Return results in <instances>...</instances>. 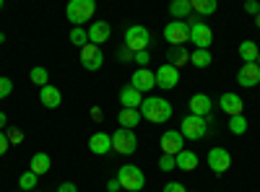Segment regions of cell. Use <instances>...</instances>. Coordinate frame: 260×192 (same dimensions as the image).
Returning <instances> with one entry per match:
<instances>
[{"mask_svg":"<svg viewBox=\"0 0 260 192\" xmlns=\"http://www.w3.org/2000/svg\"><path fill=\"white\" fill-rule=\"evenodd\" d=\"M138 112H141L143 120L161 125V122L172 120V104H169L167 99H161V96H148V99H143V104L138 106Z\"/></svg>","mask_w":260,"mask_h":192,"instance_id":"6da1fadb","label":"cell"},{"mask_svg":"<svg viewBox=\"0 0 260 192\" xmlns=\"http://www.w3.org/2000/svg\"><path fill=\"white\" fill-rule=\"evenodd\" d=\"M117 182H120V187L127 189V192H141V189L146 187L143 172H141L138 166H133V164H125V166L117 169Z\"/></svg>","mask_w":260,"mask_h":192,"instance_id":"7a4b0ae2","label":"cell"},{"mask_svg":"<svg viewBox=\"0 0 260 192\" xmlns=\"http://www.w3.org/2000/svg\"><path fill=\"white\" fill-rule=\"evenodd\" d=\"M187 24H190V42L195 45V50H208L211 47V42H213V31L211 26L206 24V21L201 18H187Z\"/></svg>","mask_w":260,"mask_h":192,"instance_id":"3957f363","label":"cell"},{"mask_svg":"<svg viewBox=\"0 0 260 192\" xmlns=\"http://www.w3.org/2000/svg\"><path fill=\"white\" fill-rule=\"evenodd\" d=\"M96 11V3L94 0H71L68 8H65V16H68V21L73 26H81L83 21H89Z\"/></svg>","mask_w":260,"mask_h":192,"instance_id":"277c9868","label":"cell"},{"mask_svg":"<svg viewBox=\"0 0 260 192\" xmlns=\"http://www.w3.org/2000/svg\"><path fill=\"white\" fill-rule=\"evenodd\" d=\"M148 45H151V34H148L146 26L136 24V26H130V29L125 31V50H130L133 55L148 50Z\"/></svg>","mask_w":260,"mask_h":192,"instance_id":"5b68a950","label":"cell"},{"mask_svg":"<svg viewBox=\"0 0 260 192\" xmlns=\"http://www.w3.org/2000/svg\"><path fill=\"white\" fill-rule=\"evenodd\" d=\"M208 125H211V117H195V114H187L180 125V133L182 138H190V140H201L206 133H208Z\"/></svg>","mask_w":260,"mask_h":192,"instance_id":"8992f818","label":"cell"},{"mask_svg":"<svg viewBox=\"0 0 260 192\" xmlns=\"http://www.w3.org/2000/svg\"><path fill=\"white\" fill-rule=\"evenodd\" d=\"M164 39L169 42V47H185V42H190V24L187 21H169L164 26Z\"/></svg>","mask_w":260,"mask_h":192,"instance_id":"52a82bcc","label":"cell"},{"mask_svg":"<svg viewBox=\"0 0 260 192\" xmlns=\"http://www.w3.org/2000/svg\"><path fill=\"white\" fill-rule=\"evenodd\" d=\"M112 148L117 153L122 156H130V153H136V148H138V138L133 130H125V127H120V130L112 133Z\"/></svg>","mask_w":260,"mask_h":192,"instance_id":"ba28073f","label":"cell"},{"mask_svg":"<svg viewBox=\"0 0 260 192\" xmlns=\"http://www.w3.org/2000/svg\"><path fill=\"white\" fill-rule=\"evenodd\" d=\"M156 86L159 89H164V91H172L180 83V70L175 68V65H169V62H164V65H159L156 68Z\"/></svg>","mask_w":260,"mask_h":192,"instance_id":"9c48e42d","label":"cell"},{"mask_svg":"<svg viewBox=\"0 0 260 192\" xmlns=\"http://www.w3.org/2000/svg\"><path fill=\"white\" fill-rule=\"evenodd\" d=\"M208 166H211L213 174H224L232 166V153L226 151V148H211L208 151Z\"/></svg>","mask_w":260,"mask_h":192,"instance_id":"30bf717a","label":"cell"},{"mask_svg":"<svg viewBox=\"0 0 260 192\" xmlns=\"http://www.w3.org/2000/svg\"><path fill=\"white\" fill-rule=\"evenodd\" d=\"M180 151H185V138L180 130H167L161 135V153L167 156H177Z\"/></svg>","mask_w":260,"mask_h":192,"instance_id":"8fae6325","label":"cell"},{"mask_svg":"<svg viewBox=\"0 0 260 192\" xmlns=\"http://www.w3.org/2000/svg\"><path fill=\"white\" fill-rule=\"evenodd\" d=\"M81 65H83L86 70H99V68L104 65L102 50H99L96 45H86V47L81 50Z\"/></svg>","mask_w":260,"mask_h":192,"instance_id":"7c38bea8","label":"cell"},{"mask_svg":"<svg viewBox=\"0 0 260 192\" xmlns=\"http://www.w3.org/2000/svg\"><path fill=\"white\" fill-rule=\"evenodd\" d=\"M237 83H240L242 89H252L260 83V68L257 62H245V65L240 68V73H237Z\"/></svg>","mask_w":260,"mask_h":192,"instance_id":"4fadbf2b","label":"cell"},{"mask_svg":"<svg viewBox=\"0 0 260 192\" xmlns=\"http://www.w3.org/2000/svg\"><path fill=\"white\" fill-rule=\"evenodd\" d=\"M130 86H133L136 91H151V89H154L156 86V75L154 73H151L148 68H138L136 73H133V78H130Z\"/></svg>","mask_w":260,"mask_h":192,"instance_id":"5bb4252c","label":"cell"},{"mask_svg":"<svg viewBox=\"0 0 260 192\" xmlns=\"http://www.w3.org/2000/svg\"><path fill=\"white\" fill-rule=\"evenodd\" d=\"M110 34H112V26L110 21H94L89 26V45H104V42H110Z\"/></svg>","mask_w":260,"mask_h":192,"instance_id":"9a60e30c","label":"cell"},{"mask_svg":"<svg viewBox=\"0 0 260 192\" xmlns=\"http://www.w3.org/2000/svg\"><path fill=\"white\" fill-rule=\"evenodd\" d=\"M219 106H221V109H224L229 117H237V114H242V109H245V101H242V96H240V94H232V91H226V94H221Z\"/></svg>","mask_w":260,"mask_h":192,"instance_id":"2e32d148","label":"cell"},{"mask_svg":"<svg viewBox=\"0 0 260 192\" xmlns=\"http://www.w3.org/2000/svg\"><path fill=\"white\" fill-rule=\"evenodd\" d=\"M187 106H190V114H195V117H208L211 109H213V101H211L206 94H192L190 101H187Z\"/></svg>","mask_w":260,"mask_h":192,"instance_id":"e0dca14e","label":"cell"},{"mask_svg":"<svg viewBox=\"0 0 260 192\" xmlns=\"http://www.w3.org/2000/svg\"><path fill=\"white\" fill-rule=\"evenodd\" d=\"M110 148H112V135L110 133H94L89 138V151L94 156H104V153H110Z\"/></svg>","mask_w":260,"mask_h":192,"instance_id":"ac0fdd59","label":"cell"},{"mask_svg":"<svg viewBox=\"0 0 260 192\" xmlns=\"http://www.w3.org/2000/svg\"><path fill=\"white\" fill-rule=\"evenodd\" d=\"M120 104H122V109H138L143 104V94L136 91L133 86H125L120 89Z\"/></svg>","mask_w":260,"mask_h":192,"instance_id":"d6986e66","label":"cell"},{"mask_svg":"<svg viewBox=\"0 0 260 192\" xmlns=\"http://www.w3.org/2000/svg\"><path fill=\"white\" fill-rule=\"evenodd\" d=\"M39 101L45 104L47 109H57V106L62 104V94L55 86H45V89H39Z\"/></svg>","mask_w":260,"mask_h":192,"instance_id":"ffe728a7","label":"cell"},{"mask_svg":"<svg viewBox=\"0 0 260 192\" xmlns=\"http://www.w3.org/2000/svg\"><path fill=\"white\" fill-rule=\"evenodd\" d=\"M29 169H31V172L37 174V177H42V174H47L50 172V169H52V159L47 156V153H34L31 156V161H29Z\"/></svg>","mask_w":260,"mask_h":192,"instance_id":"44dd1931","label":"cell"},{"mask_svg":"<svg viewBox=\"0 0 260 192\" xmlns=\"http://www.w3.org/2000/svg\"><path fill=\"white\" fill-rule=\"evenodd\" d=\"M167 60H169V65H175V68L180 70L182 65H187V62H190V52H187L185 47H169Z\"/></svg>","mask_w":260,"mask_h":192,"instance_id":"7402d4cb","label":"cell"},{"mask_svg":"<svg viewBox=\"0 0 260 192\" xmlns=\"http://www.w3.org/2000/svg\"><path fill=\"white\" fill-rule=\"evenodd\" d=\"M141 120L143 117H141L138 109H120V114H117V122H120V127H125V130H133Z\"/></svg>","mask_w":260,"mask_h":192,"instance_id":"603a6c76","label":"cell"},{"mask_svg":"<svg viewBox=\"0 0 260 192\" xmlns=\"http://www.w3.org/2000/svg\"><path fill=\"white\" fill-rule=\"evenodd\" d=\"M169 13L175 16L177 21H187L192 16V3L190 0H175V3L169 6Z\"/></svg>","mask_w":260,"mask_h":192,"instance_id":"cb8c5ba5","label":"cell"},{"mask_svg":"<svg viewBox=\"0 0 260 192\" xmlns=\"http://www.w3.org/2000/svg\"><path fill=\"white\" fill-rule=\"evenodd\" d=\"M175 161H177V169H182V172H195V166H198V156L187 151V148L175 156Z\"/></svg>","mask_w":260,"mask_h":192,"instance_id":"d4e9b609","label":"cell"},{"mask_svg":"<svg viewBox=\"0 0 260 192\" xmlns=\"http://www.w3.org/2000/svg\"><path fill=\"white\" fill-rule=\"evenodd\" d=\"M257 55H260V47L255 45L252 39H245L242 45H240V57L245 62H257Z\"/></svg>","mask_w":260,"mask_h":192,"instance_id":"484cf974","label":"cell"},{"mask_svg":"<svg viewBox=\"0 0 260 192\" xmlns=\"http://www.w3.org/2000/svg\"><path fill=\"white\" fill-rule=\"evenodd\" d=\"M190 62H192L195 68H208L211 62H213V55H211V50H192Z\"/></svg>","mask_w":260,"mask_h":192,"instance_id":"4316f807","label":"cell"},{"mask_svg":"<svg viewBox=\"0 0 260 192\" xmlns=\"http://www.w3.org/2000/svg\"><path fill=\"white\" fill-rule=\"evenodd\" d=\"M29 78H31V83H37L39 89H45V86H50V73H47V68H42V65L31 68Z\"/></svg>","mask_w":260,"mask_h":192,"instance_id":"83f0119b","label":"cell"},{"mask_svg":"<svg viewBox=\"0 0 260 192\" xmlns=\"http://www.w3.org/2000/svg\"><path fill=\"white\" fill-rule=\"evenodd\" d=\"M190 3H192V11L201 13V16L216 13V8H219V3H216V0H190Z\"/></svg>","mask_w":260,"mask_h":192,"instance_id":"f1b7e54d","label":"cell"},{"mask_svg":"<svg viewBox=\"0 0 260 192\" xmlns=\"http://www.w3.org/2000/svg\"><path fill=\"white\" fill-rule=\"evenodd\" d=\"M229 130H232V135H245L247 133V117L245 114L229 117Z\"/></svg>","mask_w":260,"mask_h":192,"instance_id":"f546056e","label":"cell"},{"mask_svg":"<svg viewBox=\"0 0 260 192\" xmlns=\"http://www.w3.org/2000/svg\"><path fill=\"white\" fill-rule=\"evenodd\" d=\"M68 39L73 42L76 47H81V50H83L86 45H89V31H83L81 26H73V29H71V34H68Z\"/></svg>","mask_w":260,"mask_h":192,"instance_id":"4dcf8cb0","label":"cell"},{"mask_svg":"<svg viewBox=\"0 0 260 192\" xmlns=\"http://www.w3.org/2000/svg\"><path fill=\"white\" fill-rule=\"evenodd\" d=\"M37 179H39V177L29 169V172H24V174L18 177V187L24 189V192H29V189H34V187H37Z\"/></svg>","mask_w":260,"mask_h":192,"instance_id":"1f68e13d","label":"cell"},{"mask_svg":"<svg viewBox=\"0 0 260 192\" xmlns=\"http://www.w3.org/2000/svg\"><path fill=\"white\" fill-rule=\"evenodd\" d=\"M159 169H161V172H172V169H177L175 156H167V153H161V159H159Z\"/></svg>","mask_w":260,"mask_h":192,"instance_id":"d6a6232c","label":"cell"},{"mask_svg":"<svg viewBox=\"0 0 260 192\" xmlns=\"http://www.w3.org/2000/svg\"><path fill=\"white\" fill-rule=\"evenodd\" d=\"M11 91H13V81L6 78V75H0V99L11 96Z\"/></svg>","mask_w":260,"mask_h":192,"instance_id":"836d02e7","label":"cell"},{"mask_svg":"<svg viewBox=\"0 0 260 192\" xmlns=\"http://www.w3.org/2000/svg\"><path fill=\"white\" fill-rule=\"evenodd\" d=\"M133 60L138 62L141 68H146L148 62H151V55H148V50H143V52H136V55H133Z\"/></svg>","mask_w":260,"mask_h":192,"instance_id":"e575fe53","label":"cell"},{"mask_svg":"<svg viewBox=\"0 0 260 192\" xmlns=\"http://www.w3.org/2000/svg\"><path fill=\"white\" fill-rule=\"evenodd\" d=\"M245 13H250V16L260 13V3H257V0H247V3H245Z\"/></svg>","mask_w":260,"mask_h":192,"instance_id":"d590c367","label":"cell"},{"mask_svg":"<svg viewBox=\"0 0 260 192\" xmlns=\"http://www.w3.org/2000/svg\"><path fill=\"white\" fill-rule=\"evenodd\" d=\"M164 192H187V187L180 184V182H167L164 184Z\"/></svg>","mask_w":260,"mask_h":192,"instance_id":"8d00e7d4","label":"cell"},{"mask_svg":"<svg viewBox=\"0 0 260 192\" xmlns=\"http://www.w3.org/2000/svg\"><path fill=\"white\" fill-rule=\"evenodd\" d=\"M8 148H11V140H8V135H6L3 130H0V156H6Z\"/></svg>","mask_w":260,"mask_h":192,"instance_id":"74e56055","label":"cell"},{"mask_svg":"<svg viewBox=\"0 0 260 192\" xmlns=\"http://www.w3.org/2000/svg\"><path fill=\"white\" fill-rule=\"evenodd\" d=\"M6 135H8L11 143H21V138H24V135H21V130H13V127H6Z\"/></svg>","mask_w":260,"mask_h":192,"instance_id":"f35d334b","label":"cell"},{"mask_svg":"<svg viewBox=\"0 0 260 192\" xmlns=\"http://www.w3.org/2000/svg\"><path fill=\"white\" fill-rule=\"evenodd\" d=\"M57 192H78V187H76L73 182H62V184L57 187Z\"/></svg>","mask_w":260,"mask_h":192,"instance_id":"ab89813d","label":"cell"},{"mask_svg":"<svg viewBox=\"0 0 260 192\" xmlns=\"http://www.w3.org/2000/svg\"><path fill=\"white\" fill-rule=\"evenodd\" d=\"M122 187H120V182H117V177L115 179H110V182H107V192H120Z\"/></svg>","mask_w":260,"mask_h":192,"instance_id":"60d3db41","label":"cell"},{"mask_svg":"<svg viewBox=\"0 0 260 192\" xmlns=\"http://www.w3.org/2000/svg\"><path fill=\"white\" fill-rule=\"evenodd\" d=\"M3 127H8V117H6V112H0V130Z\"/></svg>","mask_w":260,"mask_h":192,"instance_id":"b9f144b4","label":"cell"},{"mask_svg":"<svg viewBox=\"0 0 260 192\" xmlns=\"http://www.w3.org/2000/svg\"><path fill=\"white\" fill-rule=\"evenodd\" d=\"M91 117L94 120H102V109H91Z\"/></svg>","mask_w":260,"mask_h":192,"instance_id":"7bdbcfd3","label":"cell"},{"mask_svg":"<svg viewBox=\"0 0 260 192\" xmlns=\"http://www.w3.org/2000/svg\"><path fill=\"white\" fill-rule=\"evenodd\" d=\"M255 24H257V29H260V13L255 16Z\"/></svg>","mask_w":260,"mask_h":192,"instance_id":"ee69618b","label":"cell"},{"mask_svg":"<svg viewBox=\"0 0 260 192\" xmlns=\"http://www.w3.org/2000/svg\"><path fill=\"white\" fill-rule=\"evenodd\" d=\"M3 42H6V34H3V31H0V45H3Z\"/></svg>","mask_w":260,"mask_h":192,"instance_id":"f6af8a7d","label":"cell"},{"mask_svg":"<svg viewBox=\"0 0 260 192\" xmlns=\"http://www.w3.org/2000/svg\"><path fill=\"white\" fill-rule=\"evenodd\" d=\"M257 68H260V55H257Z\"/></svg>","mask_w":260,"mask_h":192,"instance_id":"bcb514c9","label":"cell"},{"mask_svg":"<svg viewBox=\"0 0 260 192\" xmlns=\"http://www.w3.org/2000/svg\"><path fill=\"white\" fill-rule=\"evenodd\" d=\"M0 8H3V0H0Z\"/></svg>","mask_w":260,"mask_h":192,"instance_id":"7dc6e473","label":"cell"}]
</instances>
